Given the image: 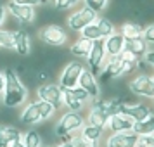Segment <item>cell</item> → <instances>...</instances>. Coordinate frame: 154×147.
Returning <instances> with one entry per match:
<instances>
[{
	"mask_svg": "<svg viewBox=\"0 0 154 147\" xmlns=\"http://www.w3.org/2000/svg\"><path fill=\"white\" fill-rule=\"evenodd\" d=\"M118 76H123V66H121V54L116 57H109V61L106 63L104 69H100V80L109 81Z\"/></svg>",
	"mask_w": 154,
	"mask_h": 147,
	"instance_id": "obj_15",
	"label": "cell"
},
{
	"mask_svg": "<svg viewBox=\"0 0 154 147\" xmlns=\"http://www.w3.org/2000/svg\"><path fill=\"white\" fill-rule=\"evenodd\" d=\"M0 147H9V145H7V144H4V142L0 140Z\"/></svg>",
	"mask_w": 154,
	"mask_h": 147,
	"instance_id": "obj_41",
	"label": "cell"
},
{
	"mask_svg": "<svg viewBox=\"0 0 154 147\" xmlns=\"http://www.w3.org/2000/svg\"><path fill=\"white\" fill-rule=\"evenodd\" d=\"M95 24H97V28H99V31H100L102 38H107V36H111L112 33H116V31H114V24H112L109 19H106V17H97Z\"/></svg>",
	"mask_w": 154,
	"mask_h": 147,
	"instance_id": "obj_27",
	"label": "cell"
},
{
	"mask_svg": "<svg viewBox=\"0 0 154 147\" xmlns=\"http://www.w3.org/2000/svg\"><path fill=\"white\" fill-rule=\"evenodd\" d=\"M54 107L47 102H42V100H33V102H29L21 112V123L24 125H35L38 121H47V119L52 118V114H54Z\"/></svg>",
	"mask_w": 154,
	"mask_h": 147,
	"instance_id": "obj_3",
	"label": "cell"
},
{
	"mask_svg": "<svg viewBox=\"0 0 154 147\" xmlns=\"http://www.w3.org/2000/svg\"><path fill=\"white\" fill-rule=\"evenodd\" d=\"M139 59L137 57L130 56V54H126V52H123L121 54V66H123V75H128V73H132V71H135L137 68H139Z\"/></svg>",
	"mask_w": 154,
	"mask_h": 147,
	"instance_id": "obj_26",
	"label": "cell"
},
{
	"mask_svg": "<svg viewBox=\"0 0 154 147\" xmlns=\"http://www.w3.org/2000/svg\"><path fill=\"white\" fill-rule=\"evenodd\" d=\"M78 87L83 88V90L88 93L90 99H95V100L99 99V93H100L99 83H97V80H95V76H94L88 69L82 71V76H80V80H78Z\"/></svg>",
	"mask_w": 154,
	"mask_h": 147,
	"instance_id": "obj_16",
	"label": "cell"
},
{
	"mask_svg": "<svg viewBox=\"0 0 154 147\" xmlns=\"http://www.w3.org/2000/svg\"><path fill=\"white\" fill-rule=\"evenodd\" d=\"M152 81H154V76H152Z\"/></svg>",
	"mask_w": 154,
	"mask_h": 147,
	"instance_id": "obj_42",
	"label": "cell"
},
{
	"mask_svg": "<svg viewBox=\"0 0 154 147\" xmlns=\"http://www.w3.org/2000/svg\"><path fill=\"white\" fill-rule=\"evenodd\" d=\"M4 83H5V78H4V71L0 69V92L4 90Z\"/></svg>",
	"mask_w": 154,
	"mask_h": 147,
	"instance_id": "obj_39",
	"label": "cell"
},
{
	"mask_svg": "<svg viewBox=\"0 0 154 147\" xmlns=\"http://www.w3.org/2000/svg\"><path fill=\"white\" fill-rule=\"evenodd\" d=\"M40 40L43 43L50 45V47H59V45H64L66 43L68 33L59 24H49V26L42 28V31H40Z\"/></svg>",
	"mask_w": 154,
	"mask_h": 147,
	"instance_id": "obj_8",
	"label": "cell"
},
{
	"mask_svg": "<svg viewBox=\"0 0 154 147\" xmlns=\"http://www.w3.org/2000/svg\"><path fill=\"white\" fill-rule=\"evenodd\" d=\"M119 112L125 114V116H128V118L133 119V121H144L146 118H149V116L152 114L151 109L144 104H125V102H121Z\"/></svg>",
	"mask_w": 154,
	"mask_h": 147,
	"instance_id": "obj_12",
	"label": "cell"
},
{
	"mask_svg": "<svg viewBox=\"0 0 154 147\" xmlns=\"http://www.w3.org/2000/svg\"><path fill=\"white\" fill-rule=\"evenodd\" d=\"M7 12L14 16L16 19H19L21 23L28 24V23H33L35 19V7H26V5H19V4H14L12 0L7 4Z\"/></svg>",
	"mask_w": 154,
	"mask_h": 147,
	"instance_id": "obj_17",
	"label": "cell"
},
{
	"mask_svg": "<svg viewBox=\"0 0 154 147\" xmlns=\"http://www.w3.org/2000/svg\"><path fill=\"white\" fill-rule=\"evenodd\" d=\"M82 38H87V40H90V42H95V40H104L95 23L88 24V26H87V28L82 31Z\"/></svg>",
	"mask_w": 154,
	"mask_h": 147,
	"instance_id": "obj_28",
	"label": "cell"
},
{
	"mask_svg": "<svg viewBox=\"0 0 154 147\" xmlns=\"http://www.w3.org/2000/svg\"><path fill=\"white\" fill-rule=\"evenodd\" d=\"M142 38H144V42H146L147 45H154V23L152 24H149V26L144 29Z\"/></svg>",
	"mask_w": 154,
	"mask_h": 147,
	"instance_id": "obj_34",
	"label": "cell"
},
{
	"mask_svg": "<svg viewBox=\"0 0 154 147\" xmlns=\"http://www.w3.org/2000/svg\"><path fill=\"white\" fill-rule=\"evenodd\" d=\"M69 95L75 100H78V102H82V104H85L87 100H90V97H88V93L83 90V88H80V87H75V88H69Z\"/></svg>",
	"mask_w": 154,
	"mask_h": 147,
	"instance_id": "obj_31",
	"label": "cell"
},
{
	"mask_svg": "<svg viewBox=\"0 0 154 147\" xmlns=\"http://www.w3.org/2000/svg\"><path fill=\"white\" fill-rule=\"evenodd\" d=\"M95 21H97V14H95L94 11H90V9L82 7V9H78V11H75V12L68 17V26H69V29H73V31L82 33L88 24H92V23H95Z\"/></svg>",
	"mask_w": 154,
	"mask_h": 147,
	"instance_id": "obj_7",
	"label": "cell"
},
{
	"mask_svg": "<svg viewBox=\"0 0 154 147\" xmlns=\"http://www.w3.org/2000/svg\"><path fill=\"white\" fill-rule=\"evenodd\" d=\"M5 14H7V9H5V5L0 2V26H2V23L5 19Z\"/></svg>",
	"mask_w": 154,
	"mask_h": 147,
	"instance_id": "obj_38",
	"label": "cell"
},
{
	"mask_svg": "<svg viewBox=\"0 0 154 147\" xmlns=\"http://www.w3.org/2000/svg\"><path fill=\"white\" fill-rule=\"evenodd\" d=\"M121 35L125 38H137V36H142L144 33V28L140 26L139 23H133V21H126L121 24Z\"/></svg>",
	"mask_w": 154,
	"mask_h": 147,
	"instance_id": "obj_23",
	"label": "cell"
},
{
	"mask_svg": "<svg viewBox=\"0 0 154 147\" xmlns=\"http://www.w3.org/2000/svg\"><path fill=\"white\" fill-rule=\"evenodd\" d=\"M9 147H24V144H23V140H16V142H12Z\"/></svg>",
	"mask_w": 154,
	"mask_h": 147,
	"instance_id": "obj_40",
	"label": "cell"
},
{
	"mask_svg": "<svg viewBox=\"0 0 154 147\" xmlns=\"http://www.w3.org/2000/svg\"><path fill=\"white\" fill-rule=\"evenodd\" d=\"M102 133H104V130L102 128H99V126H92V125H85L83 128H82V137L87 140H90V142H99L100 140V137H102Z\"/></svg>",
	"mask_w": 154,
	"mask_h": 147,
	"instance_id": "obj_24",
	"label": "cell"
},
{
	"mask_svg": "<svg viewBox=\"0 0 154 147\" xmlns=\"http://www.w3.org/2000/svg\"><path fill=\"white\" fill-rule=\"evenodd\" d=\"M137 147H154V135H144V137H139Z\"/></svg>",
	"mask_w": 154,
	"mask_h": 147,
	"instance_id": "obj_35",
	"label": "cell"
},
{
	"mask_svg": "<svg viewBox=\"0 0 154 147\" xmlns=\"http://www.w3.org/2000/svg\"><path fill=\"white\" fill-rule=\"evenodd\" d=\"M128 88L132 93L135 95H142L147 99H154V81L152 76H147V75H139L133 80H130Z\"/></svg>",
	"mask_w": 154,
	"mask_h": 147,
	"instance_id": "obj_9",
	"label": "cell"
},
{
	"mask_svg": "<svg viewBox=\"0 0 154 147\" xmlns=\"http://www.w3.org/2000/svg\"><path fill=\"white\" fill-rule=\"evenodd\" d=\"M139 142V135L133 132L126 133H112L106 140V147H137Z\"/></svg>",
	"mask_w": 154,
	"mask_h": 147,
	"instance_id": "obj_11",
	"label": "cell"
},
{
	"mask_svg": "<svg viewBox=\"0 0 154 147\" xmlns=\"http://www.w3.org/2000/svg\"><path fill=\"white\" fill-rule=\"evenodd\" d=\"M12 35H14V50L19 56H28L29 47H31V43H29V35L24 29H17Z\"/></svg>",
	"mask_w": 154,
	"mask_h": 147,
	"instance_id": "obj_19",
	"label": "cell"
},
{
	"mask_svg": "<svg viewBox=\"0 0 154 147\" xmlns=\"http://www.w3.org/2000/svg\"><path fill=\"white\" fill-rule=\"evenodd\" d=\"M36 95H38V100L42 102H47L50 104L54 109H59L63 107V88L59 85L54 83H43L36 88Z\"/></svg>",
	"mask_w": 154,
	"mask_h": 147,
	"instance_id": "obj_6",
	"label": "cell"
},
{
	"mask_svg": "<svg viewBox=\"0 0 154 147\" xmlns=\"http://www.w3.org/2000/svg\"><path fill=\"white\" fill-rule=\"evenodd\" d=\"M80 0H56V11H68L75 7Z\"/></svg>",
	"mask_w": 154,
	"mask_h": 147,
	"instance_id": "obj_33",
	"label": "cell"
},
{
	"mask_svg": "<svg viewBox=\"0 0 154 147\" xmlns=\"http://www.w3.org/2000/svg\"><path fill=\"white\" fill-rule=\"evenodd\" d=\"M123 52L130 54V56L137 57L139 61H142L146 54L149 52V45L144 42L142 36H137V38H125V49Z\"/></svg>",
	"mask_w": 154,
	"mask_h": 147,
	"instance_id": "obj_13",
	"label": "cell"
},
{
	"mask_svg": "<svg viewBox=\"0 0 154 147\" xmlns=\"http://www.w3.org/2000/svg\"><path fill=\"white\" fill-rule=\"evenodd\" d=\"M87 61H88V66H90V73L95 76L97 73H100V68H102V63L106 61V49H104V40H95L92 43V49L87 56Z\"/></svg>",
	"mask_w": 154,
	"mask_h": 147,
	"instance_id": "obj_10",
	"label": "cell"
},
{
	"mask_svg": "<svg viewBox=\"0 0 154 147\" xmlns=\"http://www.w3.org/2000/svg\"><path fill=\"white\" fill-rule=\"evenodd\" d=\"M69 142L73 147H99V142H90V140L83 139L82 135H73Z\"/></svg>",
	"mask_w": 154,
	"mask_h": 147,
	"instance_id": "obj_30",
	"label": "cell"
},
{
	"mask_svg": "<svg viewBox=\"0 0 154 147\" xmlns=\"http://www.w3.org/2000/svg\"><path fill=\"white\" fill-rule=\"evenodd\" d=\"M85 69V66L80 61H71L64 66L63 73L59 76V87L63 90H69V88H75L78 87V80L82 76V71Z\"/></svg>",
	"mask_w": 154,
	"mask_h": 147,
	"instance_id": "obj_5",
	"label": "cell"
},
{
	"mask_svg": "<svg viewBox=\"0 0 154 147\" xmlns=\"http://www.w3.org/2000/svg\"><path fill=\"white\" fill-rule=\"evenodd\" d=\"M104 49H106V56H109V57H116L119 54H123L125 36L121 33H112L111 36L104 38Z\"/></svg>",
	"mask_w": 154,
	"mask_h": 147,
	"instance_id": "obj_18",
	"label": "cell"
},
{
	"mask_svg": "<svg viewBox=\"0 0 154 147\" xmlns=\"http://www.w3.org/2000/svg\"><path fill=\"white\" fill-rule=\"evenodd\" d=\"M85 126V118L80 114V112H75V111H68L64 112L61 119L57 121V126H56V135L59 139L63 137H68L71 133L82 130Z\"/></svg>",
	"mask_w": 154,
	"mask_h": 147,
	"instance_id": "obj_4",
	"label": "cell"
},
{
	"mask_svg": "<svg viewBox=\"0 0 154 147\" xmlns=\"http://www.w3.org/2000/svg\"><path fill=\"white\" fill-rule=\"evenodd\" d=\"M132 132L139 137L144 135H154V114H151L149 118H146L144 121H135L133 123Z\"/></svg>",
	"mask_w": 154,
	"mask_h": 147,
	"instance_id": "obj_20",
	"label": "cell"
},
{
	"mask_svg": "<svg viewBox=\"0 0 154 147\" xmlns=\"http://www.w3.org/2000/svg\"><path fill=\"white\" fill-rule=\"evenodd\" d=\"M119 107H121V100H118V99H111V100H99L97 99L94 102V106L90 107L87 125L99 126V128L104 130L107 126L109 118L119 112Z\"/></svg>",
	"mask_w": 154,
	"mask_h": 147,
	"instance_id": "obj_2",
	"label": "cell"
},
{
	"mask_svg": "<svg viewBox=\"0 0 154 147\" xmlns=\"http://www.w3.org/2000/svg\"><path fill=\"white\" fill-rule=\"evenodd\" d=\"M21 140L24 147H42V137L36 130H28L26 133H23Z\"/></svg>",
	"mask_w": 154,
	"mask_h": 147,
	"instance_id": "obj_25",
	"label": "cell"
},
{
	"mask_svg": "<svg viewBox=\"0 0 154 147\" xmlns=\"http://www.w3.org/2000/svg\"><path fill=\"white\" fill-rule=\"evenodd\" d=\"M144 61H146L147 64H151V66L154 68V50H149V52H147L146 57H144Z\"/></svg>",
	"mask_w": 154,
	"mask_h": 147,
	"instance_id": "obj_37",
	"label": "cell"
},
{
	"mask_svg": "<svg viewBox=\"0 0 154 147\" xmlns=\"http://www.w3.org/2000/svg\"><path fill=\"white\" fill-rule=\"evenodd\" d=\"M0 49L14 50V35L7 29H0Z\"/></svg>",
	"mask_w": 154,
	"mask_h": 147,
	"instance_id": "obj_29",
	"label": "cell"
},
{
	"mask_svg": "<svg viewBox=\"0 0 154 147\" xmlns=\"http://www.w3.org/2000/svg\"><path fill=\"white\" fill-rule=\"evenodd\" d=\"M21 137H23V133L19 132L17 128H14V126H7V125L0 126V140H2L4 144L11 145L16 140H21Z\"/></svg>",
	"mask_w": 154,
	"mask_h": 147,
	"instance_id": "obj_21",
	"label": "cell"
},
{
	"mask_svg": "<svg viewBox=\"0 0 154 147\" xmlns=\"http://www.w3.org/2000/svg\"><path fill=\"white\" fill-rule=\"evenodd\" d=\"M4 78H5V83H4V104L5 107H17L21 106L26 97H28V88L23 85L21 78L17 75V71L12 68H7L4 71Z\"/></svg>",
	"mask_w": 154,
	"mask_h": 147,
	"instance_id": "obj_1",
	"label": "cell"
},
{
	"mask_svg": "<svg viewBox=\"0 0 154 147\" xmlns=\"http://www.w3.org/2000/svg\"><path fill=\"white\" fill-rule=\"evenodd\" d=\"M14 4H19V5H26V7H35V5H42V4H47L49 0H12Z\"/></svg>",
	"mask_w": 154,
	"mask_h": 147,
	"instance_id": "obj_36",
	"label": "cell"
},
{
	"mask_svg": "<svg viewBox=\"0 0 154 147\" xmlns=\"http://www.w3.org/2000/svg\"><path fill=\"white\" fill-rule=\"evenodd\" d=\"M92 43L94 42L87 40V38H78L76 42L71 45V54L76 57H87L92 49Z\"/></svg>",
	"mask_w": 154,
	"mask_h": 147,
	"instance_id": "obj_22",
	"label": "cell"
},
{
	"mask_svg": "<svg viewBox=\"0 0 154 147\" xmlns=\"http://www.w3.org/2000/svg\"><path fill=\"white\" fill-rule=\"evenodd\" d=\"M133 123H135L133 119H130L128 116L121 114V112H118V114H114V116L109 118L106 128H109L111 133H126V132H132Z\"/></svg>",
	"mask_w": 154,
	"mask_h": 147,
	"instance_id": "obj_14",
	"label": "cell"
},
{
	"mask_svg": "<svg viewBox=\"0 0 154 147\" xmlns=\"http://www.w3.org/2000/svg\"><path fill=\"white\" fill-rule=\"evenodd\" d=\"M85 2V7L94 11L95 14L100 12V11H104L106 5H107V0H83Z\"/></svg>",
	"mask_w": 154,
	"mask_h": 147,
	"instance_id": "obj_32",
	"label": "cell"
}]
</instances>
